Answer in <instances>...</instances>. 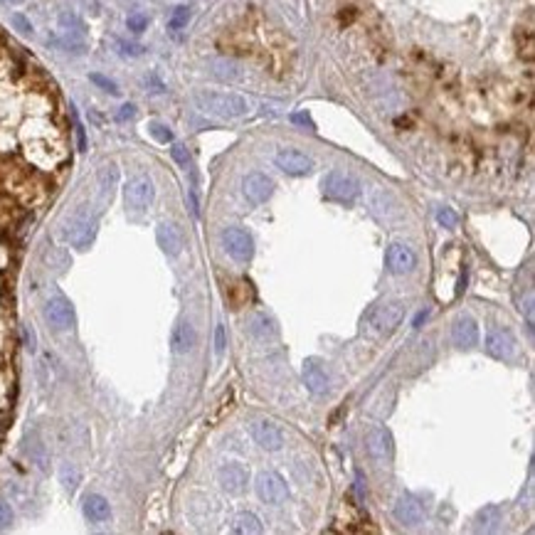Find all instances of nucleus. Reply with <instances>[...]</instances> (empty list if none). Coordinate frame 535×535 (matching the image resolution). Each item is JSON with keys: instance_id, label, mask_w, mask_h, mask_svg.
Masks as SVG:
<instances>
[{"instance_id": "nucleus-1", "label": "nucleus", "mask_w": 535, "mask_h": 535, "mask_svg": "<svg viewBox=\"0 0 535 535\" xmlns=\"http://www.w3.org/2000/svg\"><path fill=\"white\" fill-rule=\"evenodd\" d=\"M195 104L200 111L217 116V119H242L252 109L244 96L232 94V91H212V89L195 91Z\"/></svg>"}, {"instance_id": "nucleus-2", "label": "nucleus", "mask_w": 535, "mask_h": 535, "mask_svg": "<svg viewBox=\"0 0 535 535\" xmlns=\"http://www.w3.org/2000/svg\"><path fill=\"white\" fill-rule=\"evenodd\" d=\"M96 227H99V217L91 210L89 205H79L72 215H67L62 225V239H67L69 244H74L76 249L91 247L96 237Z\"/></svg>"}, {"instance_id": "nucleus-3", "label": "nucleus", "mask_w": 535, "mask_h": 535, "mask_svg": "<svg viewBox=\"0 0 535 535\" xmlns=\"http://www.w3.org/2000/svg\"><path fill=\"white\" fill-rule=\"evenodd\" d=\"M321 190L333 202H353L360 195V183L343 171H330L321 180Z\"/></svg>"}, {"instance_id": "nucleus-4", "label": "nucleus", "mask_w": 535, "mask_h": 535, "mask_svg": "<svg viewBox=\"0 0 535 535\" xmlns=\"http://www.w3.org/2000/svg\"><path fill=\"white\" fill-rule=\"evenodd\" d=\"M402 318H405V304L402 301H385L380 304L378 309L370 313V330L378 335H390L392 330H397V326L402 323Z\"/></svg>"}, {"instance_id": "nucleus-5", "label": "nucleus", "mask_w": 535, "mask_h": 535, "mask_svg": "<svg viewBox=\"0 0 535 535\" xmlns=\"http://www.w3.org/2000/svg\"><path fill=\"white\" fill-rule=\"evenodd\" d=\"M42 313H45V321H47L52 330H69V328H74V323H76L74 306L67 297H62V294L50 297L47 304H45Z\"/></svg>"}, {"instance_id": "nucleus-6", "label": "nucleus", "mask_w": 535, "mask_h": 535, "mask_svg": "<svg viewBox=\"0 0 535 535\" xmlns=\"http://www.w3.org/2000/svg\"><path fill=\"white\" fill-rule=\"evenodd\" d=\"M220 237H222V244H225L227 254L234 259V262H239V264L252 262V257H254V239H252V234H249L247 229H242V227H227V229H222Z\"/></svg>"}, {"instance_id": "nucleus-7", "label": "nucleus", "mask_w": 535, "mask_h": 535, "mask_svg": "<svg viewBox=\"0 0 535 535\" xmlns=\"http://www.w3.org/2000/svg\"><path fill=\"white\" fill-rule=\"evenodd\" d=\"M254 491H257L259 501L269 503V506H279L289 498L287 481L279 476L277 471H262L254 481Z\"/></svg>"}, {"instance_id": "nucleus-8", "label": "nucleus", "mask_w": 535, "mask_h": 535, "mask_svg": "<svg viewBox=\"0 0 535 535\" xmlns=\"http://www.w3.org/2000/svg\"><path fill=\"white\" fill-rule=\"evenodd\" d=\"M153 197H156V188H153V180L149 176H136L126 183L124 202L129 210H136V212L146 210L153 202Z\"/></svg>"}, {"instance_id": "nucleus-9", "label": "nucleus", "mask_w": 535, "mask_h": 535, "mask_svg": "<svg viewBox=\"0 0 535 535\" xmlns=\"http://www.w3.org/2000/svg\"><path fill=\"white\" fill-rule=\"evenodd\" d=\"M301 378H304L306 390H309L311 395H316V397L328 395V390H330V378H328V373H326L323 365H321L318 358H306V360H304V365H301Z\"/></svg>"}, {"instance_id": "nucleus-10", "label": "nucleus", "mask_w": 535, "mask_h": 535, "mask_svg": "<svg viewBox=\"0 0 535 535\" xmlns=\"http://www.w3.org/2000/svg\"><path fill=\"white\" fill-rule=\"evenodd\" d=\"M217 483H220L222 488H225L227 493H232V496H239V493L247 488L249 483V471L244 464L239 461H227L222 464L220 468H217Z\"/></svg>"}, {"instance_id": "nucleus-11", "label": "nucleus", "mask_w": 535, "mask_h": 535, "mask_svg": "<svg viewBox=\"0 0 535 535\" xmlns=\"http://www.w3.org/2000/svg\"><path fill=\"white\" fill-rule=\"evenodd\" d=\"M242 192L252 205H262L272 197L274 192V180L267 173H247L242 180Z\"/></svg>"}, {"instance_id": "nucleus-12", "label": "nucleus", "mask_w": 535, "mask_h": 535, "mask_svg": "<svg viewBox=\"0 0 535 535\" xmlns=\"http://www.w3.org/2000/svg\"><path fill=\"white\" fill-rule=\"evenodd\" d=\"M274 163H277L279 171H284L287 176H306V173L313 171V158L297 149H282L274 156Z\"/></svg>"}, {"instance_id": "nucleus-13", "label": "nucleus", "mask_w": 535, "mask_h": 535, "mask_svg": "<svg viewBox=\"0 0 535 535\" xmlns=\"http://www.w3.org/2000/svg\"><path fill=\"white\" fill-rule=\"evenodd\" d=\"M516 335L511 333L508 328H491L486 335V350L488 355L498 360H513L516 355Z\"/></svg>"}, {"instance_id": "nucleus-14", "label": "nucleus", "mask_w": 535, "mask_h": 535, "mask_svg": "<svg viewBox=\"0 0 535 535\" xmlns=\"http://www.w3.org/2000/svg\"><path fill=\"white\" fill-rule=\"evenodd\" d=\"M252 437L262 449L267 451H279L284 447V432L279 425L272 420H257L252 422Z\"/></svg>"}, {"instance_id": "nucleus-15", "label": "nucleus", "mask_w": 535, "mask_h": 535, "mask_svg": "<svg viewBox=\"0 0 535 535\" xmlns=\"http://www.w3.org/2000/svg\"><path fill=\"white\" fill-rule=\"evenodd\" d=\"M392 516H395V521L402 523V526H420V523L425 521L422 503L417 501L415 496H410V493H402V496L397 498L395 506H392Z\"/></svg>"}, {"instance_id": "nucleus-16", "label": "nucleus", "mask_w": 535, "mask_h": 535, "mask_svg": "<svg viewBox=\"0 0 535 535\" xmlns=\"http://www.w3.org/2000/svg\"><path fill=\"white\" fill-rule=\"evenodd\" d=\"M385 262L392 274H410L412 269L417 267V257L415 252H412V247H407V244L402 242H395L387 247Z\"/></svg>"}, {"instance_id": "nucleus-17", "label": "nucleus", "mask_w": 535, "mask_h": 535, "mask_svg": "<svg viewBox=\"0 0 535 535\" xmlns=\"http://www.w3.org/2000/svg\"><path fill=\"white\" fill-rule=\"evenodd\" d=\"M451 340L456 348H473L478 343V323L468 313L456 316V321L451 323Z\"/></svg>"}, {"instance_id": "nucleus-18", "label": "nucleus", "mask_w": 535, "mask_h": 535, "mask_svg": "<svg viewBox=\"0 0 535 535\" xmlns=\"http://www.w3.org/2000/svg\"><path fill=\"white\" fill-rule=\"evenodd\" d=\"M365 449L368 454L375 459V461H385V459L392 456V435L385 430V427H373L365 435Z\"/></svg>"}, {"instance_id": "nucleus-19", "label": "nucleus", "mask_w": 535, "mask_h": 535, "mask_svg": "<svg viewBox=\"0 0 535 535\" xmlns=\"http://www.w3.org/2000/svg\"><path fill=\"white\" fill-rule=\"evenodd\" d=\"M158 247L168 254V257H178L183 252V232L176 222H161L156 229Z\"/></svg>"}, {"instance_id": "nucleus-20", "label": "nucleus", "mask_w": 535, "mask_h": 535, "mask_svg": "<svg viewBox=\"0 0 535 535\" xmlns=\"http://www.w3.org/2000/svg\"><path fill=\"white\" fill-rule=\"evenodd\" d=\"M25 454H28V459L40 468V471H47L50 468V451H47V447H45L42 437H40L35 430H30L28 437H25Z\"/></svg>"}, {"instance_id": "nucleus-21", "label": "nucleus", "mask_w": 535, "mask_h": 535, "mask_svg": "<svg viewBox=\"0 0 535 535\" xmlns=\"http://www.w3.org/2000/svg\"><path fill=\"white\" fill-rule=\"evenodd\" d=\"M81 511H84V518L89 523H106L111 518V506L101 493H89V496H84Z\"/></svg>"}, {"instance_id": "nucleus-22", "label": "nucleus", "mask_w": 535, "mask_h": 535, "mask_svg": "<svg viewBox=\"0 0 535 535\" xmlns=\"http://www.w3.org/2000/svg\"><path fill=\"white\" fill-rule=\"evenodd\" d=\"M171 345H173V353H178V355L190 353L192 345H195V328H192L190 321H180V323L173 328Z\"/></svg>"}, {"instance_id": "nucleus-23", "label": "nucleus", "mask_w": 535, "mask_h": 535, "mask_svg": "<svg viewBox=\"0 0 535 535\" xmlns=\"http://www.w3.org/2000/svg\"><path fill=\"white\" fill-rule=\"evenodd\" d=\"M247 333L259 340L274 338V335H277V323H274V318H269L267 313H254L252 318L247 321Z\"/></svg>"}, {"instance_id": "nucleus-24", "label": "nucleus", "mask_w": 535, "mask_h": 535, "mask_svg": "<svg viewBox=\"0 0 535 535\" xmlns=\"http://www.w3.org/2000/svg\"><path fill=\"white\" fill-rule=\"evenodd\" d=\"M96 180H99V197L101 200H111V195H114L116 185H119V168L114 166V163H106V166H101L99 176H96Z\"/></svg>"}, {"instance_id": "nucleus-25", "label": "nucleus", "mask_w": 535, "mask_h": 535, "mask_svg": "<svg viewBox=\"0 0 535 535\" xmlns=\"http://www.w3.org/2000/svg\"><path fill=\"white\" fill-rule=\"evenodd\" d=\"M229 531L232 533H239V535H257L262 533V521H259L257 513L252 511H239L237 516L232 518V526H229Z\"/></svg>"}, {"instance_id": "nucleus-26", "label": "nucleus", "mask_w": 535, "mask_h": 535, "mask_svg": "<svg viewBox=\"0 0 535 535\" xmlns=\"http://www.w3.org/2000/svg\"><path fill=\"white\" fill-rule=\"evenodd\" d=\"M212 74L222 81H239L242 79V67L237 62H229V59H215L212 62Z\"/></svg>"}, {"instance_id": "nucleus-27", "label": "nucleus", "mask_w": 535, "mask_h": 535, "mask_svg": "<svg viewBox=\"0 0 535 535\" xmlns=\"http://www.w3.org/2000/svg\"><path fill=\"white\" fill-rule=\"evenodd\" d=\"M498 523H501V508L498 506H486L481 513L476 516V531H496Z\"/></svg>"}, {"instance_id": "nucleus-28", "label": "nucleus", "mask_w": 535, "mask_h": 535, "mask_svg": "<svg viewBox=\"0 0 535 535\" xmlns=\"http://www.w3.org/2000/svg\"><path fill=\"white\" fill-rule=\"evenodd\" d=\"M59 481H62L64 491L74 493V491H76V486H79V481H81L79 468H76L72 461H64L62 466H59Z\"/></svg>"}, {"instance_id": "nucleus-29", "label": "nucleus", "mask_w": 535, "mask_h": 535, "mask_svg": "<svg viewBox=\"0 0 535 535\" xmlns=\"http://www.w3.org/2000/svg\"><path fill=\"white\" fill-rule=\"evenodd\" d=\"M45 264L57 269V272H62V269H67L69 264H72V259H69V254L64 252L62 247H50L47 252H45Z\"/></svg>"}, {"instance_id": "nucleus-30", "label": "nucleus", "mask_w": 535, "mask_h": 535, "mask_svg": "<svg viewBox=\"0 0 535 535\" xmlns=\"http://www.w3.org/2000/svg\"><path fill=\"white\" fill-rule=\"evenodd\" d=\"M188 20H190V8H188V5H180V8L173 10L171 20H168V28H171V30H183L188 25Z\"/></svg>"}, {"instance_id": "nucleus-31", "label": "nucleus", "mask_w": 535, "mask_h": 535, "mask_svg": "<svg viewBox=\"0 0 535 535\" xmlns=\"http://www.w3.org/2000/svg\"><path fill=\"white\" fill-rule=\"evenodd\" d=\"M149 134L158 141V144H171V141H173V131L168 129L166 124H161V121H151Z\"/></svg>"}, {"instance_id": "nucleus-32", "label": "nucleus", "mask_w": 535, "mask_h": 535, "mask_svg": "<svg viewBox=\"0 0 535 535\" xmlns=\"http://www.w3.org/2000/svg\"><path fill=\"white\" fill-rule=\"evenodd\" d=\"M126 28L131 30V33H144L146 28H149V15H144V13H134V15H129V20H126Z\"/></svg>"}, {"instance_id": "nucleus-33", "label": "nucleus", "mask_w": 535, "mask_h": 535, "mask_svg": "<svg viewBox=\"0 0 535 535\" xmlns=\"http://www.w3.org/2000/svg\"><path fill=\"white\" fill-rule=\"evenodd\" d=\"M171 156L180 168H185V171L190 168V153H188V149L183 144H173L171 146Z\"/></svg>"}, {"instance_id": "nucleus-34", "label": "nucleus", "mask_w": 535, "mask_h": 535, "mask_svg": "<svg viewBox=\"0 0 535 535\" xmlns=\"http://www.w3.org/2000/svg\"><path fill=\"white\" fill-rule=\"evenodd\" d=\"M437 222H439L442 227H456L459 217L451 207H439V210H437Z\"/></svg>"}, {"instance_id": "nucleus-35", "label": "nucleus", "mask_w": 535, "mask_h": 535, "mask_svg": "<svg viewBox=\"0 0 535 535\" xmlns=\"http://www.w3.org/2000/svg\"><path fill=\"white\" fill-rule=\"evenodd\" d=\"M13 28L18 30V33H23V35H33V25H30V20L25 18V15H20V13L13 15Z\"/></svg>"}, {"instance_id": "nucleus-36", "label": "nucleus", "mask_w": 535, "mask_h": 535, "mask_svg": "<svg viewBox=\"0 0 535 535\" xmlns=\"http://www.w3.org/2000/svg\"><path fill=\"white\" fill-rule=\"evenodd\" d=\"M10 523H13V508H10V503L0 501V531L10 528Z\"/></svg>"}, {"instance_id": "nucleus-37", "label": "nucleus", "mask_w": 535, "mask_h": 535, "mask_svg": "<svg viewBox=\"0 0 535 535\" xmlns=\"http://www.w3.org/2000/svg\"><path fill=\"white\" fill-rule=\"evenodd\" d=\"M89 79L94 81L96 86H101V89H106L109 94H119V89H116V84L111 79H106V76H101V74H89Z\"/></svg>"}, {"instance_id": "nucleus-38", "label": "nucleus", "mask_w": 535, "mask_h": 535, "mask_svg": "<svg viewBox=\"0 0 535 535\" xmlns=\"http://www.w3.org/2000/svg\"><path fill=\"white\" fill-rule=\"evenodd\" d=\"M225 345H227V340H225V326H217V330H215V350H217V353H225Z\"/></svg>"}, {"instance_id": "nucleus-39", "label": "nucleus", "mask_w": 535, "mask_h": 535, "mask_svg": "<svg viewBox=\"0 0 535 535\" xmlns=\"http://www.w3.org/2000/svg\"><path fill=\"white\" fill-rule=\"evenodd\" d=\"M136 116V106L134 104H124L119 109V114H116V119L119 121H129V119H134Z\"/></svg>"}, {"instance_id": "nucleus-40", "label": "nucleus", "mask_w": 535, "mask_h": 535, "mask_svg": "<svg viewBox=\"0 0 535 535\" xmlns=\"http://www.w3.org/2000/svg\"><path fill=\"white\" fill-rule=\"evenodd\" d=\"M119 50L124 54H141V52H144V47H139V45H126V42H119Z\"/></svg>"}, {"instance_id": "nucleus-41", "label": "nucleus", "mask_w": 535, "mask_h": 535, "mask_svg": "<svg viewBox=\"0 0 535 535\" xmlns=\"http://www.w3.org/2000/svg\"><path fill=\"white\" fill-rule=\"evenodd\" d=\"M292 119H294V124H304V126H309V129H313V121H311L309 114H294Z\"/></svg>"}, {"instance_id": "nucleus-42", "label": "nucleus", "mask_w": 535, "mask_h": 535, "mask_svg": "<svg viewBox=\"0 0 535 535\" xmlns=\"http://www.w3.org/2000/svg\"><path fill=\"white\" fill-rule=\"evenodd\" d=\"M23 333H25V343H28V350H35V335H33V330L25 326Z\"/></svg>"}, {"instance_id": "nucleus-43", "label": "nucleus", "mask_w": 535, "mask_h": 535, "mask_svg": "<svg viewBox=\"0 0 535 535\" xmlns=\"http://www.w3.org/2000/svg\"><path fill=\"white\" fill-rule=\"evenodd\" d=\"M427 318V313H417V318H415V328H420V323H422V321H425Z\"/></svg>"}]
</instances>
